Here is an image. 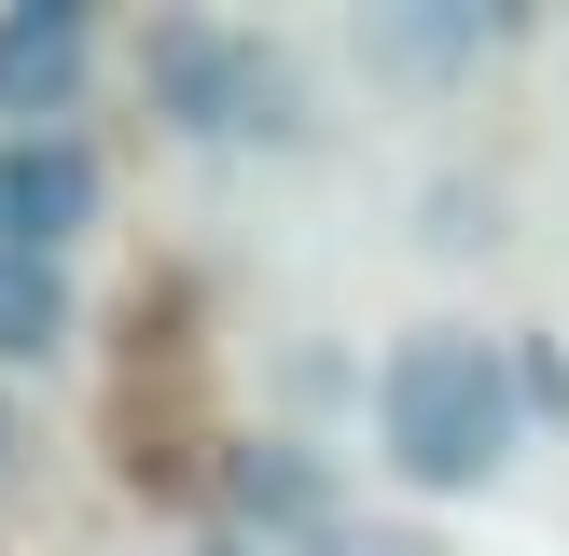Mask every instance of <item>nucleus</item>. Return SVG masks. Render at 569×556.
<instances>
[{"mask_svg":"<svg viewBox=\"0 0 569 556\" xmlns=\"http://www.w3.org/2000/svg\"><path fill=\"white\" fill-rule=\"evenodd\" d=\"M209 556H264V543H237V528H209Z\"/></svg>","mask_w":569,"mask_h":556,"instance_id":"nucleus-11","label":"nucleus"},{"mask_svg":"<svg viewBox=\"0 0 569 556\" xmlns=\"http://www.w3.org/2000/svg\"><path fill=\"white\" fill-rule=\"evenodd\" d=\"M126 56H139V98H153L167 139H209V153H292V139H306V70L250 14L167 0Z\"/></svg>","mask_w":569,"mask_h":556,"instance_id":"nucleus-2","label":"nucleus"},{"mask_svg":"<svg viewBox=\"0 0 569 556\" xmlns=\"http://www.w3.org/2000/svg\"><path fill=\"white\" fill-rule=\"evenodd\" d=\"M222 528L264 543V556H333L361 515H348L333 445H306V431H237V445H222Z\"/></svg>","mask_w":569,"mask_h":556,"instance_id":"nucleus-3","label":"nucleus"},{"mask_svg":"<svg viewBox=\"0 0 569 556\" xmlns=\"http://www.w3.org/2000/svg\"><path fill=\"white\" fill-rule=\"evenodd\" d=\"M417 237H431L445 265H459V250H487V181H431V222H417Z\"/></svg>","mask_w":569,"mask_h":556,"instance_id":"nucleus-8","label":"nucleus"},{"mask_svg":"<svg viewBox=\"0 0 569 556\" xmlns=\"http://www.w3.org/2000/svg\"><path fill=\"white\" fill-rule=\"evenodd\" d=\"M361 417H376L389 487L417 500H487L528 459V376L487 320H403L361 376Z\"/></svg>","mask_w":569,"mask_h":556,"instance_id":"nucleus-1","label":"nucleus"},{"mask_svg":"<svg viewBox=\"0 0 569 556\" xmlns=\"http://www.w3.org/2000/svg\"><path fill=\"white\" fill-rule=\"evenodd\" d=\"M487 56H500L487 0H376V14H361V70L403 83V98H445V83H472Z\"/></svg>","mask_w":569,"mask_h":556,"instance_id":"nucleus-6","label":"nucleus"},{"mask_svg":"<svg viewBox=\"0 0 569 556\" xmlns=\"http://www.w3.org/2000/svg\"><path fill=\"white\" fill-rule=\"evenodd\" d=\"M278 389H306V404H333V389H348V361H333V348H278Z\"/></svg>","mask_w":569,"mask_h":556,"instance_id":"nucleus-9","label":"nucleus"},{"mask_svg":"<svg viewBox=\"0 0 569 556\" xmlns=\"http://www.w3.org/2000/svg\"><path fill=\"white\" fill-rule=\"evenodd\" d=\"M98 209H111V167H98V139H83V126H56V139H0V250L70 265Z\"/></svg>","mask_w":569,"mask_h":556,"instance_id":"nucleus-5","label":"nucleus"},{"mask_svg":"<svg viewBox=\"0 0 569 556\" xmlns=\"http://www.w3.org/2000/svg\"><path fill=\"white\" fill-rule=\"evenodd\" d=\"M98 83V14L83 0H0V139H56Z\"/></svg>","mask_w":569,"mask_h":556,"instance_id":"nucleus-4","label":"nucleus"},{"mask_svg":"<svg viewBox=\"0 0 569 556\" xmlns=\"http://www.w3.org/2000/svg\"><path fill=\"white\" fill-rule=\"evenodd\" d=\"M333 556H445V543H431V528H348Z\"/></svg>","mask_w":569,"mask_h":556,"instance_id":"nucleus-10","label":"nucleus"},{"mask_svg":"<svg viewBox=\"0 0 569 556\" xmlns=\"http://www.w3.org/2000/svg\"><path fill=\"white\" fill-rule=\"evenodd\" d=\"M14 445H28V431H14V417H0V473H14Z\"/></svg>","mask_w":569,"mask_h":556,"instance_id":"nucleus-12","label":"nucleus"},{"mask_svg":"<svg viewBox=\"0 0 569 556\" xmlns=\"http://www.w3.org/2000/svg\"><path fill=\"white\" fill-rule=\"evenodd\" d=\"M70 348V265H42V250H0V376H28V361Z\"/></svg>","mask_w":569,"mask_h":556,"instance_id":"nucleus-7","label":"nucleus"}]
</instances>
